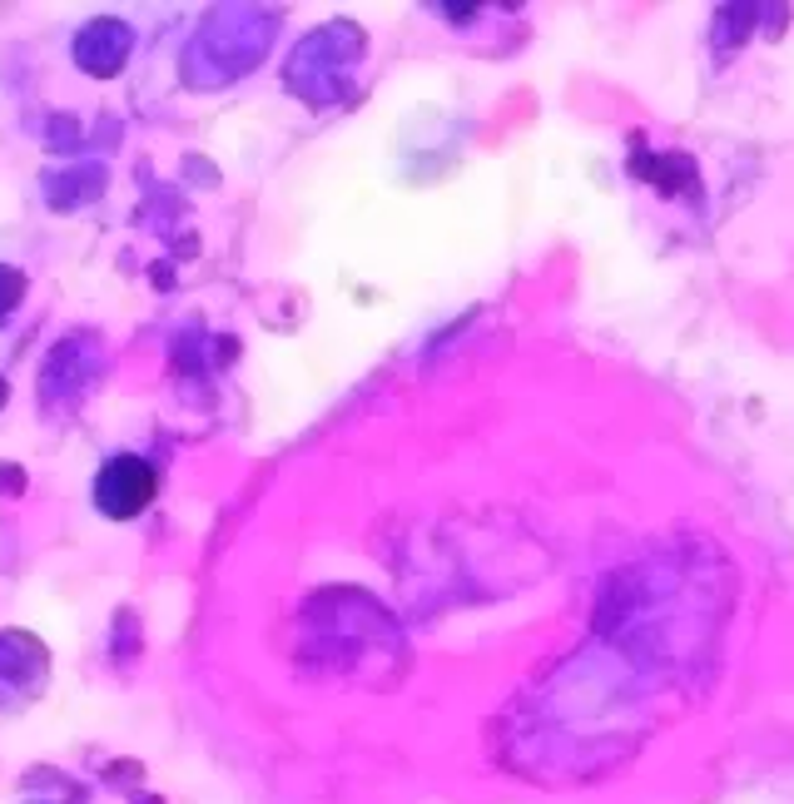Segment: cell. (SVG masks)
<instances>
[{"mask_svg":"<svg viewBox=\"0 0 794 804\" xmlns=\"http://www.w3.org/2000/svg\"><path fill=\"white\" fill-rule=\"evenodd\" d=\"M95 497H100V512L105 517H134L144 512V502L154 497V472L139 462V457H120L100 472L95 482Z\"/></svg>","mask_w":794,"mask_h":804,"instance_id":"6da1fadb","label":"cell"},{"mask_svg":"<svg viewBox=\"0 0 794 804\" xmlns=\"http://www.w3.org/2000/svg\"><path fill=\"white\" fill-rule=\"evenodd\" d=\"M0 402H5V383H0Z\"/></svg>","mask_w":794,"mask_h":804,"instance_id":"7a4b0ae2","label":"cell"}]
</instances>
